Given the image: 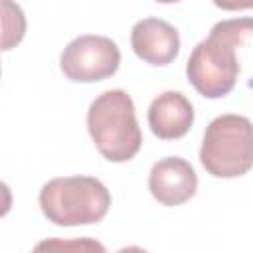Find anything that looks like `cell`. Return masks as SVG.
Returning a JSON list of instances; mask_svg holds the SVG:
<instances>
[{
  "instance_id": "obj_8",
  "label": "cell",
  "mask_w": 253,
  "mask_h": 253,
  "mask_svg": "<svg viewBox=\"0 0 253 253\" xmlns=\"http://www.w3.org/2000/svg\"><path fill=\"white\" fill-rule=\"evenodd\" d=\"M194 107L180 91H164L148 107V126L154 136L174 140L184 136L194 125Z\"/></svg>"
},
{
  "instance_id": "obj_4",
  "label": "cell",
  "mask_w": 253,
  "mask_h": 253,
  "mask_svg": "<svg viewBox=\"0 0 253 253\" xmlns=\"http://www.w3.org/2000/svg\"><path fill=\"white\" fill-rule=\"evenodd\" d=\"M200 162L215 178H237L247 174L253 164L251 121L235 113L215 117L206 126Z\"/></svg>"
},
{
  "instance_id": "obj_10",
  "label": "cell",
  "mask_w": 253,
  "mask_h": 253,
  "mask_svg": "<svg viewBox=\"0 0 253 253\" xmlns=\"http://www.w3.org/2000/svg\"><path fill=\"white\" fill-rule=\"evenodd\" d=\"M12 210V192L8 188V184H4L0 180V217L6 215Z\"/></svg>"
},
{
  "instance_id": "obj_12",
  "label": "cell",
  "mask_w": 253,
  "mask_h": 253,
  "mask_svg": "<svg viewBox=\"0 0 253 253\" xmlns=\"http://www.w3.org/2000/svg\"><path fill=\"white\" fill-rule=\"evenodd\" d=\"M156 2H160V4H172V2H180V0H156Z\"/></svg>"
},
{
  "instance_id": "obj_2",
  "label": "cell",
  "mask_w": 253,
  "mask_h": 253,
  "mask_svg": "<svg viewBox=\"0 0 253 253\" xmlns=\"http://www.w3.org/2000/svg\"><path fill=\"white\" fill-rule=\"evenodd\" d=\"M87 128L99 154L109 162H126L142 146L134 103L123 89H109L89 105Z\"/></svg>"
},
{
  "instance_id": "obj_9",
  "label": "cell",
  "mask_w": 253,
  "mask_h": 253,
  "mask_svg": "<svg viewBox=\"0 0 253 253\" xmlns=\"http://www.w3.org/2000/svg\"><path fill=\"white\" fill-rule=\"evenodd\" d=\"M26 36V16L14 0H0V51H10Z\"/></svg>"
},
{
  "instance_id": "obj_6",
  "label": "cell",
  "mask_w": 253,
  "mask_h": 253,
  "mask_svg": "<svg viewBox=\"0 0 253 253\" xmlns=\"http://www.w3.org/2000/svg\"><path fill=\"white\" fill-rule=\"evenodd\" d=\"M148 190L162 206H180L194 198L198 176L194 166L180 156H166L154 162L148 176Z\"/></svg>"
},
{
  "instance_id": "obj_7",
  "label": "cell",
  "mask_w": 253,
  "mask_h": 253,
  "mask_svg": "<svg viewBox=\"0 0 253 253\" xmlns=\"http://www.w3.org/2000/svg\"><path fill=\"white\" fill-rule=\"evenodd\" d=\"M130 45L142 61L150 65H168L180 53V36L172 24L160 18H144L132 26Z\"/></svg>"
},
{
  "instance_id": "obj_11",
  "label": "cell",
  "mask_w": 253,
  "mask_h": 253,
  "mask_svg": "<svg viewBox=\"0 0 253 253\" xmlns=\"http://www.w3.org/2000/svg\"><path fill=\"white\" fill-rule=\"evenodd\" d=\"M213 4L221 10H247L251 8L253 0H213Z\"/></svg>"
},
{
  "instance_id": "obj_5",
  "label": "cell",
  "mask_w": 253,
  "mask_h": 253,
  "mask_svg": "<svg viewBox=\"0 0 253 253\" xmlns=\"http://www.w3.org/2000/svg\"><path fill=\"white\" fill-rule=\"evenodd\" d=\"M121 63L119 45L107 36L83 34L71 40L59 57L63 75L75 83H95L117 73Z\"/></svg>"
},
{
  "instance_id": "obj_1",
  "label": "cell",
  "mask_w": 253,
  "mask_h": 253,
  "mask_svg": "<svg viewBox=\"0 0 253 253\" xmlns=\"http://www.w3.org/2000/svg\"><path fill=\"white\" fill-rule=\"evenodd\" d=\"M249 32V18L221 20L213 24L210 36L192 49L186 63V75L200 95L219 99L235 87L241 71L237 49L245 45Z\"/></svg>"
},
{
  "instance_id": "obj_3",
  "label": "cell",
  "mask_w": 253,
  "mask_h": 253,
  "mask_svg": "<svg viewBox=\"0 0 253 253\" xmlns=\"http://www.w3.org/2000/svg\"><path fill=\"white\" fill-rule=\"evenodd\" d=\"M40 208L47 221L55 225H89L107 215L111 194L93 176H63L42 186Z\"/></svg>"
}]
</instances>
